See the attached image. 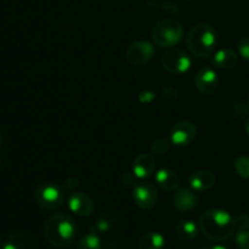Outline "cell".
<instances>
[{
	"label": "cell",
	"mask_w": 249,
	"mask_h": 249,
	"mask_svg": "<svg viewBox=\"0 0 249 249\" xmlns=\"http://www.w3.org/2000/svg\"><path fill=\"white\" fill-rule=\"evenodd\" d=\"M238 62L237 53L230 49L219 50L213 57V65L220 70H231Z\"/></svg>",
	"instance_id": "obj_17"
},
{
	"label": "cell",
	"mask_w": 249,
	"mask_h": 249,
	"mask_svg": "<svg viewBox=\"0 0 249 249\" xmlns=\"http://www.w3.org/2000/svg\"><path fill=\"white\" fill-rule=\"evenodd\" d=\"M155 55V48L147 40H136L126 49V60L133 66H143Z\"/></svg>",
	"instance_id": "obj_8"
},
{
	"label": "cell",
	"mask_w": 249,
	"mask_h": 249,
	"mask_svg": "<svg viewBox=\"0 0 249 249\" xmlns=\"http://www.w3.org/2000/svg\"><path fill=\"white\" fill-rule=\"evenodd\" d=\"M184 36V27L174 18H165L155 24L152 39L160 48L170 49L178 45Z\"/></svg>",
	"instance_id": "obj_4"
},
{
	"label": "cell",
	"mask_w": 249,
	"mask_h": 249,
	"mask_svg": "<svg viewBox=\"0 0 249 249\" xmlns=\"http://www.w3.org/2000/svg\"><path fill=\"white\" fill-rule=\"evenodd\" d=\"M0 246H1V237H0Z\"/></svg>",
	"instance_id": "obj_35"
},
{
	"label": "cell",
	"mask_w": 249,
	"mask_h": 249,
	"mask_svg": "<svg viewBox=\"0 0 249 249\" xmlns=\"http://www.w3.org/2000/svg\"><path fill=\"white\" fill-rule=\"evenodd\" d=\"M218 43L215 28L208 23H198L190 31L186 44L190 53L196 57H208Z\"/></svg>",
	"instance_id": "obj_3"
},
{
	"label": "cell",
	"mask_w": 249,
	"mask_h": 249,
	"mask_svg": "<svg viewBox=\"0 0 249 249\" xmlns=\"http://www.w3.org/2000/svg\"><path fill=\"white\" fill-rule=\"evenodd\" d=\"M235 169L242 179H249V157L240 156L235 160Z\"/></svg>",
	"instance_id": "obj_22"
},
{
	"label": "cell",
	"mask_w": 249,
	"mask_h": 249,
	"mask_svg": "<svg viewBox=\"0 0 249 249\" xmlns=\"http://www.w3.org/2000/svg\"><path fill=\"white\" fill-rule=\"evenodd\" d=\"M117 223V215L112 211H105L97 218L96 223H95V230L97 232H107L111 230Z\"/></svg>",
	"instance_id": "obj_20"
},
{
	"label": "cell",
	"mask_w": 249,
	"mask_h": 249,
	"mask_svg": "<svg viewBox=\"0 0 249 249\" xmlns=\"http://www.w3.org/2000/svg\"><path fill=\"white\" fill-rule=\"evenodd\" d=\"M79 185V181H78L77 178H70L65 181V184L62 185V189L65 192H71V191H74L75 189L78 187Z\"/></svg>",
	"instance_id": "obj_27"
},
{
	"label": "cell",
	"mask_w": 249,
	"mask_h": 249,
	"mask_svg": "<svg viewBox=\"0 0 249 249\" xmlns=\"http://www.w3.org/2000/svg\"><path fill=\"white\" fill-rule=\"evenodd\" d=\"M135 175H134V173H129V172H125L122 174L121 177V181L122 184L125 185V186H135Z\"/></svg>",
	"instance_id": "obj_28"
},
{
	"label": "cell",
	"mask_w": 249,
	"mask_h": 249,
	"mask_svg": "<svg viewBox=\"0 0 249 249\" xmlns=\"http://www.w3.org/2000/svg\"><path fill=\"white\" fill-rule=\"evenodd\" d=\"M77 249H101V240L97 231L91 229L85 236H83L77 245Z\"/></svg>",
	"instance_id": "obj_21"
},
{
	"label": "cell",
	"mask_w": 249,
	"mask_h": 249,
	"mask_svg": "<svg viewBox=\"0 0 249 249\" xmlns=\"http://www.w3.org/2000/svg\"><path fill=\"white\" fill-rule=\"evenodd\" d=\"M162 65L165 71L173 74H181L191 67V58L181 49H170L163 55Z\"/></svg>",
	"instance_id": "obj_6"
},
{
	"label": "cell",
	"mask_w": 249,
	"mask_h": 249,
	"mask_svg": "<svg viewBox=\"0 0 249 249\" xmlns=\"http://www.w3.org/2000/svg\"><path fill=\"white\" fill-rule=\"evenodd\" d=\"M175 232L180 240L192 241L198 235V226L191 220H182L177 225Z\"/></svg>",
	"instance_id": "obj_19"
},
{
	"label": "cell",
	"mask_w": 249,
	"mask_h": 249,
	"mask_svg": "<svg viewBox=\"0 0 249 249\" xmlns=\"http://www.w3.org/2000/svg\"><path fill=\"white\" fill-rule=\"evenodd\" d=\"M44 235L53 247L60 249L70 247L77 238L78 225L68 214H53L46 220Z\"/></svg>",
	"instance_id": "obj_1"
},
{
	"label": "cell",
	"mask_w": 249,
	"mask_h": 249,
	"mask_svg": "<svg viewBox=\"0 0 249 249\" xmlns=\"http://www.w3.org/2000/svg\"><path fill=\"white\" fill-rule=\"evenodd\" d=\"M156 160L150 153H140L133 162V173L138 179H147L155 173Z\"/></svg>",
	"instance_id": "obj_13"
},
{
	"label": "cell",
	"mask_w": 249,
	"mask_h": 249,
	"mask_svg": "<svg viewBox=\"0 0 249 249\" xmlns=\"http://www.w3.org/2000/svg\"><path fill=\"white\" fill-rule=\"evenodd\" d=\"M246 133H247V135L249 136V118L247 119V122H246Z\"/></svg>",
	"instance_id": "obj_32"
},
{
	"label": "cell",
	"mask_w": 249,
	"mask_h": 249,
	"mask_svg": "<svg viewBox=\"0 0 249 249\" xmlns=\"http://www.w3.org/2000/svg\"><path fill=\"white\" fill-rule=\"evenodd\" d=\"M235 230L236 231H245L249 230V215L248 214H240L235 219Z\"/></svg>",
	"instance_id": "obj_24"
},
{
	"label": "cell",
	"mask_w": 249,
	"mask_h": 249,
	"mask_svg": "<svg viewBox=\"0 0 249 249\" xmlns=\"http://www.w3.org/2000/svg\"><path fill=\"white\" fill-rule=\"evenodd\" d=\"M209 249H229V248L228 247H224V246L216 245V246H213V247H211Z\"/></svg>",
	"instance_id": "obj_31"
},
{
	"label": "cell",
	"mask_w": 249,
	"mask_h": 249,
	"mask_svg": "<svg viewBox=\"0 0 249 249\" xmlns=\"http://www.w3.org/2000/svg\"><path fill=\"white\" fill-rule=\"evenodd\" d=\"M65 191L62 186L53 182H41L36 187L34 199L40 208L45 211H56L65 203Z\"/></svg>",
	"instance_id": "obj_5"
},
{
	"label": "cell",
	"mask_w": 249,
	"mask_h": 249,
	"mask_svg": "<svg viewBox=\"0 0 249 249\" xmlns=\"http://www.w3.org/2000/svg\"><path fill=\"white\" fill-rule=\"evenodd\" d=\"M238 51H240L241 56L246 60H249V36H245L238 40L237 44Z\"/></svg>",
	"instance_id": "obj_26"
},
{
	"label": "cell",
	"mask_w": 249,
	"mask_h": 249,
	"mask_svg": "<svg viewBox=\"0 0 249 249\" xmlns=\"http://www.w3.org/2000/svg\"><path fill=\"white\" fill-rule=\"evenodd\" d=\"M236 245L240 249H249V230L238 231L236 235Z\"/></svg>",
	"instance_id": "obj_25"
},
{
	"label": "cell",
	"mask_w": 249,
	"mask_h": 249,
	"mask_svg": "<svg viewBox=\"0 0 249 249\" xmlns=\"http://www.w3.org/2000/svg\"><path fill=\"white\" fill-rule=\"evenodd\" d=\"M134 203L142 211H150L158 201L157 189L151 182H139L133 190Z\"/></svg>",
	"instance_id": "obj_7"
},
{
	"label": "cell",
	"mask_w": 249,
	"mask_h": 249,
	"mask_svg": "<svg viewBox=\"0 0 249 249\" xmlns=\"http://www.w3.org/2000/svg\"><path fill=\"white\" fill-rule=\"evenodd\" d=\"M196 135V125L190 121L178 122L170 130V140L177 146L190 145L195 140Z\"/></svg>",
	"instance_id": "obj_9"
},
{
	"label": "cell",
	"mask_w": 249,
	"mask_h": 249,
	"mask_svg": "<svg viewBox=\"0 0 249 249\" xmlns=\"http://www.w3.org/2000/svg\"><path fill=\"white\" fill-rule=\"evenodd\" d=\"M1 141H2V136H1V134H0V145H1Z\"/></svg>",
	"instance_id": "obj_33"
},
{
	"label": "cell",
	"mask_w": 249,
	"mask_h": 249,
	"mask_svg": "<svg viewBox=\"0 0 249 249\" xmlns=\"http://www.w3.org/2000/svg\"><path fill=\"white\" fill-rule=\"evenodd\" d=\"M215 175H214L211 170L206 169L197 170V172H195L189 179L191 189L197 192L207 191V190L212 189V187L215 185Z\"/></svg>",
	"instance_id": "obj_14"
},
{
	"label": "cell",
	"mask_w": 249,
	"mask_h": 249,
	"mask_svg": "<svg viewBox=\"0 0 249 249\" xmlns=\"http://www.w3.org/2000/svg\"><path fill=\"white\" fill-rule=\"evenodd\" d=\"M156 94L152 91H142L140 95H139V101L141 104H150L155 100Z\"/></svg>",
	"instance_id": "obj_30"
},
{
	"label": "cell",
	"mask_w": 249,
	"mask_h": 249,
	"mask_svg": "<svg viewBox=\"0 0 249 249\" xmlns=\"http://www.w3.org/2000/svg\"><path fill=\"white\" fill-rule=\"evenodd\" d=\"M1 249H36V243L28 233L21 231L7 237Z\"/></svg>",
	"instance_id": "obj_16"
},
{
	"label": "cell",
	"mask_w": 249,
	"mask_h": 249,
	"mask_svg": "<svg viewBox=\"0 0 249 249\" xmlns=\"http://www.w3.org/2000/svg\"><path fill=\"white\" fill-rule=\"evenodd\" d=\"M199 229L213 242L226 241L235 232V220L223 209H208L199 219Z\"/></svg>",
	"instance_id": "obj_2"
},
{
	"label": "cell",
	"mask_w": 249,
	"mask_h": 249,
	"mask_svg": "<svg viewBox=\"0 0 249 249\" xmlns=\"http://www.w3.org/2000/svg\"><path fill=\"white\" fill-rule=\"evenodd\" d=\"M165 238L158 232H148L140 237L138 242L139 249H163Z\"/></svg>",
	"instance_id": "obj_18"
},
{
	"label": "cell",
	"mask_w": 249,
	"mask_h": 249,
	"mask_svg": "<svg viewBox=\"0 0 249 249\" xmlns=\"http://www.w3.org/2000/svg\"><path fill=\"white\" fill-rule=\"evenodd\" d=\"M198 203V198L194 191L187 187L179 189L173 197V206L180 213H189L192 209L196 208Z\"/></svg>",
	"instance_id": "obj_12"
},
{
	"label": "cell",
	"mask_w": 249,
	"mask_h": 249,
	"mask_svg": "<svg viewBox=\"0 0 249 249\" xmlns=\"http://www.w3.org/2000/svg\"><path fill=\"white\" fill-rule=\"evenodd\" d=\"M67 206L71 212L79 216L91 215L95 209V203L91 197L80 191H73L68 196Z\"/></svg>",
	"instance_id": "obj_10"
},
{
	"label": "cell",
	"mask_w": 249,
	"mask_h": 249,
	"mask_svg": "<svg viewBox=\"0 0 249 249\" xmlns=\"http://www.w3.org/2000/svg\"><path fill=\"white\" fill-rule=\"evenodd\" d=\"M162 94H163V97L168 100H177L178 95H179L178 94L177 89H174V88L172 87H165L164 89L162 90Z\"/></svg>",
	"instance_id": "obj_29"
},
{
	"label": "cell",
	"mask_w": 249,
	"mask_h": 249,
	"mask_svg": "<svg viewBox=\"0 0 249 249\" xmlns=\"http://www.w3.org/2000/svg\"><path fill=\"white\" fill-rule=\"evenodd\" d=\"M156 184L164 191H175L180 185L179 177L177 173L170 169H160L155 175Z\"/></svg>",
	"instance_id": "obj_15"
},
{
	"label": "cell",
	"mask_w": 249,
	"mask_h": 249,
	"mask_svg": "<svg viewBox=\"0 0 249 249\" xmlns=\"http://www.w3.org/2000/svg\"><path fill=\"white\" fill-rule=\"evenodd\" d=\"M195 84L197 90L203 95H212L219 87V79L215 71L209 67H203L197 72L195 77Z\"/></svg>",
	"instance_id": "obj_11"
},
{
	"label": "cell",
	"mask_w": 249,
	"mask_h": 249,
	"mask_svg": "<svg viewBox=\"0 0 249 249\" xmlns=\"http://www.w3.org/2000/svg\"><path fill=\"white\" fill-rule=\"evenodd\" d=\"M0 160H1V158H0Z\"/></svg>",
	"instance_id": "obj_36"
},
{
	"label": "cell",
	"mask_w": 249,
	"mask_h": 249,
	"mask_svg": "<svg viewBox=\"0 0 249 249\" xmlns=\"http://www.w3.org/2000/svg\"><path fill=\"white\" fill-rule=\"evenodd\" d=\"M170 150V142L164 139H158V140L153 141L151 145V152L156 156H163L167 155Z\"/></svg>",
	"instance_id": "obj_23"
},
{
	"label": "cell",
	"mask_w": 249,
	"mask_h": 249,
	"mask_svg": "<svg viewBox=\"0 0 249 249\" xmlns=\"http://www.w3.org/2000/svg\"><path fill=\"white\" fill-rule=\"evenodd\" d=\"M247 105H248V108H249V97H248V101H247Z\"/></svg>",
	"instance_id": "obj_34"
}]
</instances>
